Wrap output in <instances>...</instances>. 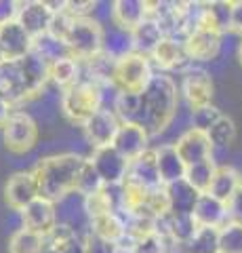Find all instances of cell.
Wrapping results in <instances>:
<instances>
[{
  "label": "cell",
  "instance_id": "obj_15",
  "mask_svg": "<svg viewBox=\"0 0 242 253\" xmlns=\"http://www.w3.org/2000/svg\"><path fill=\"white\" fill-rule=\"evenodd\" d=\"M51 19H53V11L49 9V4L40 2V0H28V2H19L17 19L15 21L32 38H40L49 34Z\"/></svg>",
  "mask_w": 242,
  "mask_h": 253
},
{
  "label": "cell",
  "instance_id": "obj_23",
  "mask_svg": "<svg viewBox=\"0 0 242 253\" xmlns=\"http://www.w3.org/2000/svg\"><path fill=\"white\" fill-rule=\"evenodd\" d=\"M156 150V169L162 186H169L173 181H179L185 177V165L179 158L175 146H158Z\"/></svg>",
  "mask_w": 242,
  "mask_h": 253
},
{
  "label": "cell",
  "instance_id": "obj_4",
  "mask_svg": "<svg viewBox=\"0 0 242 253\" xmlns=\"http://www.w3.org/2000/svg\"><path fill=\"white\" fill-rule=\"evenodd\" d=\"M101 34L104 30L97 21H93L91 17H82L72 21L64 42L74 59L87 61L101 53Z\"/></svg>",
  "mask_w": 242,
  "mask_h": 253
},
{
  "label": "cell",
  "instance_id": "obj_19",
  "mask_svg": "<svg viewBox=\"0 0 242 253\" xmlns=\"http://www.w3.org/2000/svg\"><path fill=\"white\" fill-rule=\"evenodd\" d=\"M173 146H175L177 154L183 161L185 167H190V165H196V163L210 161V152H213L207 133L196 131V129L185 131Z\"/></svg>",
  "mask_w": 242,
  "mask_h": 253
},
{
  "label": "cell",
  "instance_id": "obj_41",
  "mask_svg": "<svg viewBox=\"0 0 242 253\" xmlns=\"http://www.w3.org/2000/svg\"><path fill=\"white\" fill-rule=\"evenodd\" d=\"M230 32L242 38V0L232 2V13H230Z\"/></svg>",
  "mask_w": 242,
  "mask_h": 253
},
{
  "label": "cell",
  "instance_id": "obj_33",
  "mask_svg": "<svg viewBox=\"0 0 242 253\" xmlns=\"http://www.w3.org/2000/svg\"><path fill=\"white\" fill-rule=\"evenodd\" d=\"M32 51L40 55V57H42L46 63H53V61L64 59V57H68V55H69L66 42L59 41V38H53V36H49V34H44V36H40V38H34Z\"/></svg>",
  "mask_w": 242,
  "mask_h": 253
},
{
  "label": "cell",
  "instance_id": "obj_18",
  "mask_svg": "<svg viewBox=\"0 0 242 253\" xmlns=\"http://www.w3.org/2000/svg\"><path fill=\"white\" fill-rule=\"evenodd\" d=\"M34 38L23 30L17 21L0 26V49H2L4 61H17L32 51Z\"/></svg>",
  "mask_w": 242,
  "mask_h": 253
},
{
  "label": "cell",
  "instance_id": "obj_21",
  "mask_svg": "<svg viewBox=\"0 0 242 253\" xmlns=\"http://www.w3.org/2000/svg\"><path fill=\"white\" fill-rule=\"evenodd\" d=\"M150 57L162 68V72H169V70H177V72H183L185 68L192 66V61L187 59L185 49H183V41L173 36H165L160 41V44L152 51Z\"/></svg>",
  "mask_w": 242,
  "mask_h": 253
},
{
  "label": "cell",
  "instance_id": "obj_39",
  "mask_svg": "<svg viewBox=\"0 0 242 253\" xmlns=\"http://www.w3.org/2000/svg\"><path fill=\"white\" fill-rule=\"evenodd\" d=\"M17 11H19V2L15 0H0V26H6L17 19Z\"/></svg>",
  "mask_w": 242,
  "mask_h": 253
},
{
  "label": "cell",
  "instance_id": "obj_17",
  "mask_svg": "<svg viewBox=\"0 0 242 253\" xmlns=\"http://www.w3.org/2000/svg\"><path fill=\"white\" fill-rule=\"evenodd\" d=\"M4 199L15 211H23L32 201L38 199V186L32 171H19L9 177L4 186Z\"/></svg>",
  "mask_w": 242,
  "mask_h": 253
},
{
  "label": "cell",
  "instance_id": "obj_24",
  "mask_svg": "<svg viewBox=\"0 0 242 253\" xmlns=\"http://www.w3.org/2000/svg\"><path fill=\"white\" fill-rule=\"evenodd\" d=\"M167 196V207L169 213H181V215H192V209L196 205L200 192H196L185 179L173 181V184L165 186Z\"/></svg>",
  "mask_w": 242,
  "mask_h": 253
},
{
  "label": "cell",
  "instance_id": "obj_35",
  "mask_svg": "<svg viewBox=\"0 0 242 253\" xmlns=\"http://www.w3.org/2000/svg\"><path fill=\"white\" fill-rule=\"evenodd\" d=\"M219 253H242V224L228 221L219 228Z\"/></svg>",
  "mask_w": 242,
  "mask_h": 253
},
{
  "label": "cell",
  "instance_id": "obj_8",
  "mask_svg": "<svg viewBox=\"0 0 242 253\" xmlns=\"http://www.w3.org/2000/svg\"><path fill=\"white\" fill-rule=\"evenodd\" d=\"M91 167L95 169L104 186H118L127 177L129 161L122 154H118L112 146L105 148H93L91 154L87 156Z\"/></svg>",
  "mask_w": 242,
  "mask_h": 253
},
{
  "label": "cell",
  "instance_id": "obj_29",
  "mask_svg": "<svg viewBox=\"0 0 242 253\" xmlns=\"http://www.w3.org/2000/svg\"><path fill=\"white\" fill-rule=\"evenodd\" d=\"M183 253H219V230L196 228L192 239L183 245Z\"/></svg>",
  "mask_w": 242,
  "mask_h": 253
},
{
  "label": "cell",
  "instance_id": "obj_43",
  "mask_svg": "<svg viewBox=\"0 0 242 253\" xmlns=\"http://www.w3.org/2000/svg\"><path fill=\"white\" fill-rule=\"evenodd\" d=\"M116 253H135V251H133V247H118Z\"/></svg>",
  "mask_w": 242,
  "mask_h": 253
},
{
  "label": "cell",
  "instance_id": "obj_6",
  "mask_svg": "<svg viewBox=\"0 0 242 253\" xmlns=\"http://www.w3.org/2000/svg\"><path fill=\"white\" fill-rule=\"evenodd\" d=\"M4 133V146L15 154L30 152L38 141V125L28 112L15 110L11 118L2 126Z\"/></svg>",
  "mask_w": 242,
  "mask_h": 253
},
{
  "label": "cell",
  "instance_id": "obj_14",
  "mask_svg": "<svg viewBox=\"0 0 242 253\" xmlns=\"http://www.w3.org/2000/svg\"><path fill=\"white\" fill-rule=\"evenodd\" d=\"M150 141L152 137L143 126H139L135 123H120L118 131H116V137L112 141V148L131 163L139 154H143L147 148H152Z\"/></svg>",
  "mask_w": 242,
  "mask_h": 253
},
{
  "label": "cell",
  "instance_id": "obj_20",
  "mask_svg": "<svg viewBox=\"0 0 242 253\" xmlns=\"http://www.w3.org/2000/svg\"><path fill=\"white\" fill-rule=\"evenodd\" d=\"M192 219L198 228H219L223 224H228V205L217 201L215 196H210L208 192H202L198 196L196 205L192 209Z\"/></svg>",
  "mask_w": 242,
  "mask_h": 253
},
{
  "label": "cell",
  "instance_id": "obj_46",
  "mask_svg": "<svg viewBox=\"0 0 242 253\" xmlns=\"http://www.w3.org/2000/svg\"><path fill=\"white\" fill-rule=\"evenodd\" d=\"M240 179H242V173H240ZM240 186H242V184H240Z\"/></svg>",
  "mask_w": 242,
  "mask_h": 253
},
{
  "label": "cell",
  "instance_id": "obj_45",
  "mask_svg": "<svg viewBox=\"0 0 242 253\" xmlns=\"http://www.w3.org/2000/svg\"><path fill=\"white\" fill-rule=\"evenodd\" d=\"M4 61V57H2V49H0V63H2Z\"/></svg>",
  "mask_w": 242,
  "mask_h": 253
},
{
  "label": "cell",
  "instance_id": "obj_38",
  "mask_svg": "<svg viewBox=\"0 0 242 253\" xmlns=\"http://www.w3.org/2000/svg\"><path fill=\"white\" fill-rule=\"evenodd\" d=\"M133 251L135 253H169V239L152 232L133 243Z\"/></svg>",
  "mask_w": 242,
  "mask_h": 253
},
{
  "label": "cell",
  "instance_id": "obj_31",
  "mask_svg": "<svg viewBox=\"0 0 242 253\" xmlns=\"http://www.w3.org/2000/svg\"><path fill=\"white\" fill-rule=\"evenodd\" d=\"M207 137H208L213 150H228L234 144V139H236V125H234L232 118L221 116L219 121L207 131Z\"/></svg>",
  "mask_w": 242,
  "mask_h": 253
},
{
  "label": "cell",
  "instance_id": "obj_27",
  "mask_svg": "<svg viewBox=\"0 0 242 253\" xmlns=\"http://www.w3.org/2000/svg\"><path fill=\"white\" fill-rule=\"evenodd\" d=\"M147 17V2L141 0H118L112 9V23L133 32Z\"/></svg>",
  "mask_w": 242,
  "mask_h": 253
},
{
  "label": "cell",
  "instance_id": "obj_1",
  "mask_svg": "<svg viewBox=\"0 0 242 253\" xmlns=\"http://www.w3.org/2000/svg\"><path fill=\"white\" fill-rule=\"evenodd\" d=\"M139 97H141V110L137 125L143 126L150 137L160 135L181 104L177 81L171 72H152L147 84L139 91Z\"/></svg>",
  "mask_w": 242,
  "mask_h": 253
},
{
  "label": "cell",
  "instance_id": "obj_5",
  "mask_svg": "<svg viewBox=\"0 0 242 253\" xmlns=\"http://www.w3.org/2000/svg\"><path fill=\"white\" fill-rule=\"evenodd\" d=\"M150 76H152L150 57H143V55H139V53H131L114 63L112 83L118 91L139 93L147 84Z\"/></svg>",
  "mask_w": 242,
  "mask_h": 253
},
{
  "label": "cell",
  "instance_id": "obj_34",
  "mask_svg": "<svg viewBox=\"0 0 242 253\" xmlns=\"http://www.w3.org/2000/svg\"><path fill=\"white\" fill-rule=\"evenodd\" d=\"M101 188H104V184H101L99 175L95 173V169L91 167V163L84 158V163L80 167V173H78V177H76L74 192L82 194V196H93V194H97Z\"/></svg>",
  "mask_w": 242,
  "mask_h": 253
},
{
  "label": "cell",
  "instance_id": "obj_22",
  "mask_svg": "<svg viewBox=\"0 0 242 253\" xmlns=\"http://www.w3.org/2000/svg\"><path fill=\"white\" fill-rule=\"evenodd\" d=\"M101 30H104V34H101V53L105 57H110L112 61H118L122 57H127V55L135 53L133 34L129 30L116 26V23H107Z\"/></svg>",
  "mask_w": 242,
  "mask_h": 253
},
{
  "label": "cell",
  "instance_id": "obj_40",
  "mask_svg": "<svg viewBox=\"0 0 242 253\" xmlns=\"http://www.w3.org/2000/svg\"><path fill=\"white\" fill-rule=\"evenodd\" d=\"M228 219L234 221V224H242V186L228 203Z\"/></svg>",
  "mask_w": 242,
  "mask_h": 253
},
{
  "label": "cell",
  "instance_id": "obj_16",
  "mask_svg": "<svg viewBox=\"0 0 242 253\" xmlns=\"http://www.w3.org/2000/svg\"><path fill=\"white\" fill-rule=\"evenodd\" d=\"M21 213V224L23 228L32 230L36 234H42L46 236L53 228L57 226V215H55V203L40 199L38 196L36 201H32Z\"/></svg>",
  "mask_w": 242,
  "mask_h": 253
},
{
  "label": "cell",
  "instance_id": "obj_36",
  "mask_svg": "<svg viewBox=\"0 0 242 253\" xmlns=\"http://www.w3.org/2000/svg\"><path fill=\"white\" fill-rule=\"evenodd\" d=\"M190 123H192V129L207 133L210 126H213L219 118L223 116L219 108H215L213 104H207V106H200V108H190Z\"/></svg>",
  "mask_w": 242,
  "mask_h": 253
},
{
  "label": "cell",
  "instance_id": "obj_30",
  "mask_svg": "<svg viewBox=\"0 0 242 253\" xmlns=\"http://www.w3.org/2000/svg\"><path fill=\"white\" fill-rule=\"evenodd\" d=\"M9 253H44V236L21 226L9 239Z\"/></svg>",
  "mask_w": 242,
  "mask_h": 253
},
{
  "label": "cell",
  "instance_id": "obj_11",
  "mask_svg": "<svg viewBox=\"0 0 242 253\" xmlns=\"http://www.w3.org/2000/svg\"><path fill=\"white\" fill-rule=\"evenodd\" d=\"M118 126H120L118 116L114 114V110H105V108H99L97 112H93L87 121L82 123L84 137H87V144L91 148L112 146Z\"/></svg>",
  "mask_w": 242,
  "mask_h": 253
},
{
  "label": "cell",
  "instance_id": "obj_10",
  "mask_svg": "<svg viewBox=\"0 0 242 253\" xmlns=\"http://www.w3.org/2000/svg\"><path fill=\"white\" fill-rule=\"evenodd\" d=\"M185 55L194 66L196 63H208L219 59L221 51V34L210 28H196L183 38Z\"/></svg>",
  "mask_w": 242,
  "mask_h": 253
},
{
  "label": "cell",
  "instance_id": "obj_37",
  "mask_svg": "<svg viewBox=\"0 0 242 253\" xmlns=\"http://www.w3.org/2000/svg\"><path fill=\"white\" fill-rule=\"evenodd\" d=\"M116 249H118L116 243L107 241L91 230L80 239V253H116Z\"/></svg>",
  "mask_w": 242,
  "mask_h": 253
},
{
  "label": "cell",
  "instance_id": "obj_25",
  "mask_svg": "<svg viewBox=\"0 0 242 253\" xmlns=\"http://www.w3.org/2000/svg\"><path fill=\"white\" fill-rule=\"evenodd\" d=\"M131 34H133V44H135V53L143 55V57H150L152 51L160 44L162 38L167 36L165 30L160 28V23L154 17H150V15H147Z\"/></svg>",
  "mask_w": 242,
  "mask_h": 253
},
{
  "label": "cell",
  "instance_id": "obj_7",
  "mask_svg": "<svg viewBox=\"0 0 242 253\" xmlns=\"http://www.w3.org/2000/svg\"><path fill=\"white\" fill-rule=\"evenodd\" d=\"M179 97H183V104L187 108H200L210 104L213 97V81L210 72L200 66L185 68L181 72V84H179Z\"/></svg>",
  "mask_w": 242,
  "mask_h": 253
},
{
  "label": "cell",
  "instance_id": "obj_26",
  "mask_svg": "<svg viewBox=\"0 0 242 253\" xmlns=\"http://www.w3.org/2000/svg\"><path fill=\"white\" fill-rule=\"evenodd\" d=\"M80 74H82V66L72 55L49 63V84H55L59 91H66L76 83H80Z\"/></svg>",
  "mask_w": 242,
  "mask_h": 253
},
{
  "label": "cell",
  "instance_id": "obj_42",
  "mask_svg": "<svg viewBox=\"0 0 242 253\" xmlns=\"http://www.w3.org/2000/svg\"><path fill=\"white\" fill-rule=\"evenodd\" d=\"M13 112H15V108L2 97V95H0V126H4V125H6V121L11 118Z\"/></svg>",
  "mask_w": 242,
  "mask_h": 253
},
{
  "label": "cell",
  "instance_id": "obj_9",
  "mask_svg": "<svg viewBox=\"0 0 242 253\" xmlns=\"http://www.w3.org/2000/svg\"><path fill=\"white\" fill-rule=\"evenodd\" d=\"M55 215H57V226L72 230L78 239H82L91 228L87 203H84V196L78 192H69L55 203Z\"/></svg>",
  "mask_w": 242,
  "mask_h": 253
},
{
  "label": "cell",
  "instance_id": "obj_3",
  "mask_svg": "<svg viewBox=\"0 0 242 253\" xmlns=\"http://www.w3.org/2000/svg\"><path fill=\"white\" fill-rule=\"evenodd\" d=\"M59 108H61V112L66 114L68 121H72L76 125H82L93 112H97V110L101 108L99 84L80 81L74 86H69V89L61 91Z\"/></svg>",
  "mask_w": 242,
  "mask_h": 253
},
{
  "label": "cell",
  "instance_id": "obj_2",
  "mask_svg": "<svg viewBox=\"0 0 242 253\" xmlns=\"http://www.w3.org/2000/svg\"><path fill=\"white\" fill-rule=\"evenodd\" d=\"M82 163L84 156L76 152H64L42 158L32 171L38 186V196L51 203H57L66 194L74 192L76 177L80 173Z\"/></svg>",
  "mask_w": 242,
  "mask_h": 253
},
{
  "label": "cell",
  "instance_id": "obj_44",
  "mask_svg": "<svg viewBox=\"0 0 242 253\" xmlns=\"http://www.w3.org/2000/svg\"><path fill=\"white\" fill-rule=\"evenodd\" d=\"M236 55H238V59H240V63H242V41H240V44H238V51H236Z\"/></svg>",
  "mask_w": 242,
  "mask_h": 253
},
{
  "label": "cell",
  "instance_id": "obj_28",
  "mask_svg": "<svg viewBox=\"0 0 242 253\" xmlns=\"http://www.w3.org/2000/svg\"><path fill=\"white\" fill-rule=\"evenodd\" d=\"M240 184H242L240 171H236L234 167H217L215 175H213V181H210L208 194L215 196L217 201L228 205L232 201V196L238 192Z\"/></svg>",
  "mask_w": 242,
  "mask_h": 253
},
{
  "label": "cell",
  "instance_id": "obj_32",
  "mask_svg": "<svg viewBox=\"0 0 242 253\" xmlns=\"http://www.w3.org/2000/svg\"><path fill=\"white\" fill-rule=\"evenodd\" d=\"M217 167L210 161H205V163H196V165H190L185 167V181L190 184L196 192H208L210 188V181H213V175H215Z\"/></svg>",
  "mask_w": 242,
  "mask_h": 253
},
{
  "label": "cell",
  "instance_id": "obj_13",
  "mask_svg": "<svg viewBox=\"0 0 242 253\" xmlns=\"http://www.w3.org/2000/svg\"><path fill=\"white\" fill-rule=\"evenodd\" d=\"M124 184L147 190V192L162 188L158 169H156V150L154 148H147L143 154H139L135 161L129 163V171H127V177H124Z\"/></svg>",
  "mask_w": 242,
  "mask_h": 253
},
{
  "label": "cell",
  "instance_id": "obj_12",
  "mask_svg": "<svg viewBox=\"0 0 242 253\" xmlns=\"http://www.w3.org/2000/svg\"><path fill=\"white\" fill-rule=\"evenodd\" d=\"M17 66H19V74H21L26 97L30 99V97L42 95L46 84H49V63H46L38 53L30 51L26 57L17 59Z\"/></svg>",
  "mask_w": 242,
  "mask_h": 253
}]
</instances>
